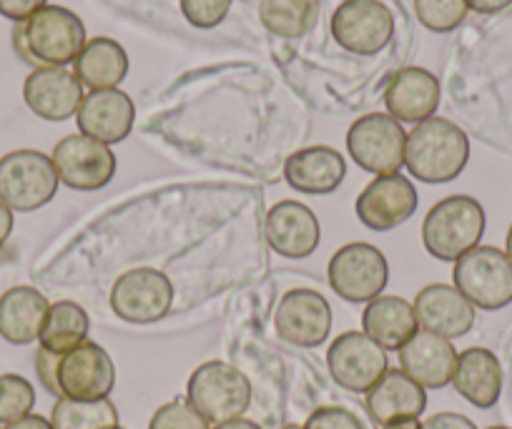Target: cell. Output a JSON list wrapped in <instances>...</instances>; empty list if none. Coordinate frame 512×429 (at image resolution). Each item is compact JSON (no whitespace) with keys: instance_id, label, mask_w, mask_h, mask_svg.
<instances>
[{"instance_id":"9a60e30c","label":"cell","mask_w":512,"mask_h":429,"mask_svg":"<svg viewBox=\"0 0 512 429\" xmlns=\"http://www.w3.org/2000/svg\"><path fill=\"white\" fill-rule=\"evenodd\" d=\"M420 206L415 184L402 174L377 176L367 189L357 196V219L372 231H390L415 216Z\"/></svg>"},{"instance_id":"8fae6325","label":"cell","mask_w":512,"mask_h":429,"mask_svg":"<svg viewBox=\"0 0 512 429\" xmlns=\"http://www.w3.org/2000/svg\"><path fill=\"white\" fill-rule=\"evenodd\" d=\"M329 28L344 51L374 56L395 36V16L379 0H344L332 13Z\"/></svg>"},{"instance_id":"4dcf8cb0","label":"cell","mask_w":512,"mask_h":429,"mask_svg":"<svg viewBox=\"0 0 512 429\" xmlns=\"http://www.w3.org/2000/svg\"><path fill=\"white\" fill-rule=\"evenodd\" d=\"M36 407V389L21 374H0V424L28 417Z\"/></svg>"},{"instance_id":"d4e9b609","label":"cell","mask_w":512,"mask_h":429,"mask_svg":"<svg viewBox=\"0 0 512 429\" xmlns=\"http://www.w3.org/2000/svg\"><path fill=\"white\" fill-rule=\"evenodd\" d=\"M48 299L33 286H13L0 297V337L8 344L26 347L38 342L48 317Z\"/></svg>"},{"instance_id":"bcb514c9","label":"cell","mask_w":512,"mask_h":429,"mask_svg":"<svg viewBox=\"0 0 512 429\" xmlns=\"http://www.w3.org/2000/svg\"><path fill=\"white\" fill-rule=\"evenodd\" d=\"M118 429H123V427H118Z\"/></svg>"},{"instance_id":"1f68e13d","label":"cell","mask_w":512,"mask_h":429,"mask_svg":"<svg viewBox=\"0 0 512 429\" xmlns=\"http://www.w3.org/2000/svg\"><path fill=\"white\" fill-rule=\"evenodd\" d=\"M465 0H415L417 21L432 33H450L465 21L467 16Z\"/></svg>"},{"instance_id":"ba28073f","label":"cell","mask_w":512,"mask_h":429,"mask_svg":"<svg viewBox=\"0 0 512 429\" xmlns=\"http://www.w3.org/2000/svg\"><path fill=\"white\" fill-rule=\"evenodd\" d=\"M390 279V264L382 251L364 241L342 246L329 259V286L344 302L364 304L382 297Z\"/></svg>"},{"instance_id":"7bdbcfd3","label":"cell","mask_w":512,"mask_h":429,"mask_svg":"<svg viewBox=\"0 0 512 429\" xmlns=\"http://www.w3.org/2000/svg\"><path fill=\"white\" fill-rule=\"evenodd\" d=\"M505 254H507V259L512 261V226H510V229H507V239H505Z\"/></svg>"},{"instance_id":"5bb4252c","label":"cell","mask_w":512,"mask_h":429,"mask_svg":"<svg viewBox=\"0 0 512 429\" xmlns=\"http://www.w3.org/2000/svg\"><path fill=\"white\" fill-rule=\"evenodd\" d=\"M274 329L294 347H319L332 332V307L314 289H294L277 304Z\"/></svg>"},{"instance_id":"9c48e42d","label":"cell","mask_w":512,"mask_h":429,"mask_svg":"<svg viewBox=\"0 0 512 429\" xmlns=\"http://www.w3.org/2000/svg\"><path fill=\"white\" fill-rule=\"evenodd\" d=\"M174 284L151 266H139L113 281L111 309L126 324H154L171 312Z\"/></svg>"},{"instance_id":"83f0119b","label":"cell","mask_w":512,"mask_h":429,"mask_svg":"<svg viewBox=\"0 0 512 429\" xmlns=\"http://www.w3.org/2000/svg\"><path fill=\"white\" fill-rule=\"evenodd\" d=\"M88 332H91V319H88L86 309L78 307L76 302H63L51 304L48 309L46 324L38 337L43 349L56 354H66L76 349L78 344L88 342Z\"/></svg>"},{"instance_id":"5b68a950","label":"cell","mask_w":512,"mask_h":429,"mask_svg":"<svg viewBox=\"0 0 512 429\" xmlns=\"http://www.w3.org/2000/svg\"><path fill=\"white\" fill-rule=\"evenodd\" d=\"M455 289L475 309L497 312L512 302V261L497 246H475L455 261Z\"/></svg>"},{"instance_id":"6da1fadb","label":"cell","mask_w":512,"mask_h":429,"mask_svg":"<svg viewBox=\"0 0 512 429\" xmlns=\"http://www.w3.org/2000/svg\"><path fill=\"white\" fill-rule=\"evenodd\" d=\"M16 53L33 68H63L86 46V26L63 6H43L13 31Z\"/></svg>"},{"instance_id":"b9f144b4","label":"cell","mask_w":512,"mask_h":429,"mask_svg":"<svg viewBox=\"0 0 512 429\" xmlns=\"http://www.w3.org/2000/svg\"><path fill=\"white\" fill-rule=\"evenodd\" d=\"M420 427H422L420 419H400V422L384 424L382 429H420Z\"/></svg>"},{"instance_id":"8d00e7d4","label":"cell","mask_w":512,"mask_h":429,"mask_svg":"<svg viewBox=\"0 0 512 429\" xmlns=\"http://www.w3.org/2000/svg\"><path fill=\"white\" fill-rule=\"evenodd\" d=\"M420 429H477L472 419H467L465 414H457V412H440V414H432L422 422Z\"/></svg>"},{"instance_id":"7a4b0ae2","label":"cell","mask_w":512,"mask_h":429,"mask_svg":"<svg viewBox=\"0 0 512 429\" xmlns=\"http://www.w3.org/2000/svg\"><path fill=\"white\" fill-rule=\"evenodd\" d=\"M470 161V138L447 118H427L407 133L405 166L417 181L450 184Z\"/></svg>"},{"instance_id":"7402d4cb","label":"cell","mask_w":512,"mask_h":429,"mask_svg":"<svg viewBox=\"0 0 512 429\" xmlns=\"http://www.w3.org/2000/svg\"><path fill=\"white\" fill-rule=\"evenodd\" d=\"M364 407L379 427L400 419H420L427 409V392L402 369H387L367 392Z\"/></svg>"},{"instance_id":"2e32d148","label":"cell","mask_w":512,"mask_h":429,"mask_svg":"<svg viewBox=\"0 0 512 429\" xmlns=\"http://www.w3.org/2000/svg\"><path fill=\"white\" fill-rule=\"evenodd\" d=\"M26 106L51 123L76 116L83 103V86L68 68H36L23 83Z\"/></svg>"},{"instance_id":"484cf974","label":"cell","mask_w":512,"mask_h":429,"mask_svg":"<svg viewBox=\"0 0 512 429\" xmlns=\"http://www.w3.org/2000/svg\"><path fill=\"white\" fill-rule=\"evenodd\" d=\"M362 327L372 342L384 352H400L402 344L420 332L412 302L402 297H377L367 304L362 314Z\"/></svg>"},{"instance_id":"4fadbf2b","label":"cell","mask_w":512,"mask_h":429,"mask_svg":"<svg viewBox=\"0 0 512 429\" xmlns=\"http://www.w3.org/2000/svg\"><path fill=\"white\" fill-rule=\"evenodd\" d=\"M327 367L334 382L354 394H367L390 369L387 352L364 332H344L327 352Z\"/></svg>"},{"instance_id":"f35d334b","label":"cell","mask_w":512,"mask_h":429,"mask_svg":"<svg viewBox=\"0 0 512 429\" xmlns=\"http://www.w3.org/2000/svg\"><path fill=\"white\" fill-rule=\"evenodd\" d=\"M3 429H53L51 419L41 417V414H28V417L18 419V422L6 424Z\"/></svg>"},{"instance_id":"ab89813d","label":"cell","mask_w":512,"mask_h":429,"mask_svg":"<svg viewBox=\"0 0 512 429\" xmlns=\"http://www.w3.org/2000/svg\"><path fill=\"white\" fill-rule=\"evenodd\" d=\"M13 231V211L0 201V246L6 244Z\"/></svg>"},{"instance_id":"4316f807","label":"cell","mask_w":512,"mask_h":429,"mask_svg":"<svg viewBox=\"0 0 512 429\" xmlns=\"http://www.w3.org/2000/svg\"><path fill=\"white\" fill-rule=\"evenodd\" d=\"M73 73L81 86L91 91L118 88L128 73V56L121 43L113 38H93V41H86L83 51L73 61Z\"/></svg>"},{"instance_id":"60d3db41","label":"cell","mask_w":512,"mask_h":429,"mask_svg":"<svg viewBox=\"0 0 512 429\" xmlns=\"http://www.w3.org/2000/svg\"><path fill=\"white\" fill-rule=\"evenodd\" d=\"M211 429H262V427H259L256 422H251V419L239 417V419H231V422L216 424V427H211Z\"/></svg>"},{"instance_id":"3957f363","label":"cell","mask_w":512,"mask_h":429,"mask_svg":"<svg viewBox=\"0 0 512 429\" xmlns=\"http://www.w3.org/2000/svg\"><path fill=\"white\" fill-rule=\"evenodd\" d=\"M485 209L472 196H447L427 211L422 221V241L437 261H457L480 246L485 234Z\"/></svg>"},{"instance_id":"836d02e7","label":"cell","mask_w":512,"mask_h":429,"mask_svg":"<svg viewBox=\"0 0 512 429\" xmlns=\"http://www.w3.org/2000/svg\"><path fill=\"white\" fill-rule=\"evenodd\" d=\"M234 0H181V13L194 28H216L231 11Z\"/></svg>"},{"instance_id":"cb8c5ba5","label":"cell","mask_w":512,"mask_h":429,"mask_svg":"<svg viewBox=\"0 0 512 429\" xmlns=\"http://www.w3.org/2000/svg\"><path fill=\"white\" fill-rule=\"evenodd\" d=\"M452 387L477 409L495 407L502 394V364L490 349L470 347L457 354Z\"/></svg>"},{"instance_id":"f546056e","label":"cell","mask_w":512,"mask_h":429,"mask_svg":"<svg viewBox=\"0 0 512 429\" xmlns=\"http://www.w3.org/2000/svg\"><path fill=\"white\" fill-rule=\"evenodd\" d=\"M53 429H118V409L111 399L81 402V399H56L51 412Z\"/></svg>"},{"instance_id":"d6a6232c","label":"cell","mask_w":512,"mask_h":429,"mask_svg":"<svg viewBox=\"0 0 512 429\" xmlns=\"http://www.w3.org/2000/svg\"><path fill=\"white\" fill-rule=\"evenodd\" d=\"M149 429H211V424L191 407L189 399H174L156 409Z\"/></svg>"},{"instance_id":"e575fe53","label":"cell","mask_w":512,"mask_h":429,"mask_svg":"<svg viewBox=\"0 0 512 429\" xmlns=\"http://www.w3.org/2000/svg\"><path fill=\"white\" fill-rule=\"evenodd\" d=\"M304 429H364V424L344 407H319L309 414Z\"/></svg>"},{"instance_id":"ee69618b","label":"cell","mask_w":512,"mask_h":429,"mask_svg":"<svg viewBox=\"0 0 512 429\" xmlns=\"http://www.w3.org/2000/svg\"><path fill=\"white\" fill-rule=\"evenodd\" d=\"M279 429H304L302 424H284V427H279Z\"/></svg>"},{"instance_id":"603a6c76","label":"cell","mask_w":512,"mask_h":429,"mask_svg":"<svg viewBox=\"0 0 512 429\" xmlns=\"http://www.w3.org/2000/svg\"><path fill=\"white\" fill-rule=\"evenodd\" d=\"M347 161L332 146H309L297 151L284 164V181L299 194L324 196L342 186Z\"/></svg>"},{"instance_id":"d590c367","label":"cell","mask_w":512,"mask_h":429,"mask_svg":"<svg viewBox=\"0 0 512 429\" xmlns=\"http://www.w3.org/2000/svg\"><path fill=\"white\" fill-rule=\"evenodd\" d=\"M43 6H48L46 0H0V16H6L8 21L23 23L33 13L41 11Z\"/></svg>"},{"instance_id":"8992f818","label":"cell","mask_w":512,"mask_h":429,"mask_svg":"<svg viewBox=\"0 0 512 429\" xmlns=\"http://www.w3.org/2000/svg\"><path fill=\"white\" fill-rule=\"evenodd\" d=\"M61 179L51 156L33 149L11 151L0 159V201L11 211H36L53 201Z\"/></svg>"},{"instance_id":"f6af8a7d","label":"cell","mask_w":512,"mask_h":429,"mask_svg":"<svg viewBox=\"0 0 512 429\" xmlns=\"http://www.w3.org/2000/svg\"><path fill=\"white\" fill-rule=\"evenodd\" d=\"M487 429H510V427H500V424H497V427H487Z\"/></svg>"},{"instance_id":"f1b7e54d","label":"cell","mask_w":512,"mask_h":429,"mask_svg":"<svg viewBox=\"0 0 512 429\" xmlns=\"http://www.w3.org/2000/svg\"><path fill=\"white\" fill-rule=\"evenodd\" d=\"M259 21L279 38H302L317 26L319 0H262Z\"/></svg>"},{"instance_id":"ac0fdd59","label":"cell","mask_w":512,"mask_h":429,"mask_svg":"<svg viewBox=\"0 0 512 429\" xmlns=\"http://www.w3.org/2000/svg\"><path fill=\"white\" fill-rule=\"evenodd\" d=\"M76 121L83 136L111 146L128 138L136 121V106L121 88H103V91H91L83 96Z\"/></svg>"},{"instance_id":"52a82bcc","label":"cell","mask_w":512,"mask_h":429,"mask_svg":"<svg viewBox=\"0 0 512 429\" xmlns=\"http://www.w3.org/2000/svg\"><path fill=\"white\" fill-rule=\"evenodd\" d=\"M407 133L390 113H367L347 131V151L359 169L374 176L400 174L405 166Z\"/></svg>"},{"instance_id":"44dd1931","label":"cell","mask_w":512,"mask_h":429,"mask_svg":"<svg viewBox=\"0 0 512 429\" xmlns=\"http://www.w3.org/2000/svg\"><path fill=\"white\" fill-rule=\"evenodd\" d=\"M397 354H400L402 372L415 379L420 387L442 389L452 382L457 367V349L452 347L450 339L420 329L402 344Z\"/></svg>"},{"instance_id":"ffe728a7","label":"cell","mask_w":512,"mask_h":429,"mask_svg":"<svg viewBox=\"0 0 512 429\" xmlns=\"http://www.w3.org/2000/svg\"><path fill=\"white\" fill-rule=\"evenodd\" d=\"M417 324L445 339H460L475 327V307L450 284L425 286L415 299Z\"/></svg>"},{"instance_id":"e0dca14e","label":"cell","mask_w":512,"mask_h":429,"mask_svg":"<svg viewBox=\"0 0 512 429\" xmlns=\"http://www.w3.org/2000/svg\"><path fill=\"white\" fill-rule=\"evenodd\" d=\"M267 241L279 256L307 259L317 251L322 239V226L317 214L299 201H279L267 214Z\"/></svg>"},{"instance_id":"d6986e66","label":"cell","mask_w":512,"mask_h":429,"mask_svg":"<svg viewBox=\"0 0 512 429\" xmlns=\"http://www.w3.org/2000/svg\"><path fill=\"white\" fill-rule=\"evenodd\" d=\"M384 106L400 123H422L440 106V81L417 66L400 68L384 86Z\"/></svg>"},{"instance_id":"277c9868","label":"cell","mask_w":512,"mask_h":429,"mask_svg":"<svg viewBox=\"0 0 512 429\" xmlns=\"http://www.w3.org/2000/svg\"><path fill=\"white\" fill-rule=\"evenodd\" d=\"M186 399L211 427H216V424L239 419L249 409L251 382L234 364L214 359L191 372Z\"/></svg>"},{"instance_id":"74e56055","label":"cell","mask_w":512,"mask_h":429,"mask_svg":"<svg viewBox=\"0 0 512 429\" xmlns=\"http://www.w3.org/2000/svg\"><path fill=\"white\" fill-rule=\"evenodd\" d=\"M467 8L482 16H492V13H500L505 8L512 6V0H465Z\"/></svg>"},{"instance_id":"7c38bea8","label":"cell","mask_w":512,"mask_h":429,"mask_svg":"<svg viewBox=\"0 0 512 429\" xmlns=\"http://www.w3.org/2000/svg\"><path fill=\"white\" fill-rule=\"evenodd\" d=\"M61 184L76 191L103 189L116 176V154L108 143L83 133H73L56 143L51 156Z\"/></svg>"},{"instance_id":"30bf717a","label":"cell","mask_w":512,"mask_h":429,"mask_svg":"<svg viewBox=\"0 0 512 429\" xmlns=\"http://www.w3.org/2000/svg\"><path fill=\"white\" fill-rule=\"evenodd\" d=\"M116 387V367L101 344L83 342L66 354H58L56 397L96 402L108 399Z\"/></svg>"}]
</instances>
